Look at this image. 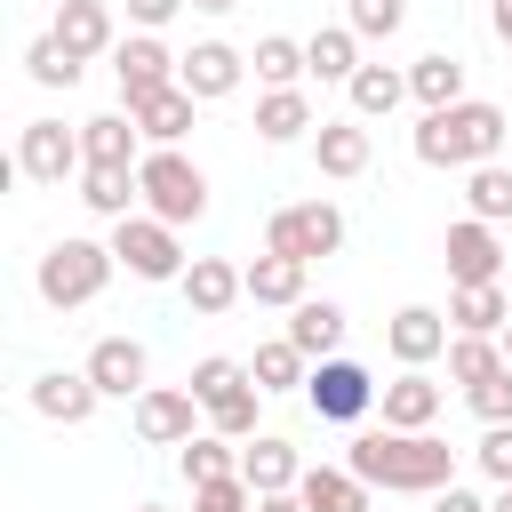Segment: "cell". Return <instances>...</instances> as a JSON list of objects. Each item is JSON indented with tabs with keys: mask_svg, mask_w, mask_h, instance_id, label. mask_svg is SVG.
I'll return each mask as SVG.
<instances>
[{
	"mask_svg": "<svg viewBox=\"0 0 512 512\" xmlns=\"http://www.w3.org/2000/svg\"><path fill=\"white\" fill-rule=\"evenodd\" d=\"M344 464L368 480V488H384V496H432V488H448L456 480V448L440 440V432H360L352 448H344Z\"/></svg>",
	"mask_w": 512,
	"mask_h": 512,
	"instance_id": "obj_1",
	"label": "cell"
},
{
	"mask_svg": "<svg viewBox=\"0 0 512 512\" xmlns=\"http://www.w3.org/2000/svg\"><path fill=\"white\" fill-rule=\"evenodd\" d=\"M504 152V104L488 96H464V104H440L416 120V160L424 168H480Z\"/></svg>",
	"mask_w": 512,
	"mask_h": 512,
	"instance_id": "obj_2",
	"label": "cell"
},
{
	"mask_svg": "<svg viewBox=\"0 0 512 512\" xmlns=\"http://www.w3.org/2000/svg\"><path fill=\"white\" fill-rule=\"evenodd\" d=\"M112 240H48V256H40V272H32V288H40V304L48 312H80V304H96L104 296V280H112Z\"/></svg>",
	"mask_w": 512,
	"mask_h": 512,
	"instance_id": "obj_3",
	"label": "cell"
},
{
	"mask_svg": "<svg viewBox=\"0 0 512 512\" xmlns=\"http://www.w3.org/2000/svg\"><path fill=\"white\" fill-rule=\"evenodd\" d=\"M136 184H144V208L160 216V224H200L208 216V176H200V160H184L176 144H152L144 160H136Z\"/></svg>",
	"mask_w": 512,
	"mask_h": 512,
	"instance_id": "obj_4",
	"label": "cell"
},
{
	"mask_svg": "<svg viewBox=\"0 0 512 512\" xmlns=\"http://www.w3.org/2000/svg\"><path fill=\"white\" fill-rule=\"evenodd\" d=\"M264 248H280V256H336L344 248V208L336 200H288V208H272L264 216Z\"/></svg>",
	"mask_w": 512,
	"mask_h": 512,
	"instance_id": "obj_5",
	"label": "cell"
},
{
	"mask_svg": "<svg viewBox=\"0 0 512 512\" xmlns=\"http://www.w3.org/2000/svg\"><path fill=\"white\" fill-rule=\"evenodd\" d=\"M376 392H384V384H376L360 360H344V352L312 360V376H304V400H312L320 424H360V416L376 408Z\"/></svg>",
	"mask_w": 512,
	"mask_h": 512,
	"instance_id": "obj_6",
	"label": "cell"
},
{
	"mask_svg": "<svg viewBox=\"0 0 512 512\" xmlns=\"http://www.w3.org/2000/svg\"><path fill=\"white\" fill-rule=\"evenodd\" d=\"M80 168H88L80 128H64V120H24V128H16V176H32V184H72Z\"/></svg>",
	"mask_w": 512,
	"mask_h": 512,
	"instance_id": "obj_7",
	"label": "cell"
},
{
	"mask_svg": "<svg viewBox=\"0 0 512 512\" xmlns=\"http://www.w3.org/2000/svg\"><path fill=\"white\" fill-rule=\"evenodd\" d=\"M112 256H120L136 280H184L176 224H160L152 208H136V216H120V224H112Z\"/></svg>",
	"mask_w": 512,
	"mask_h": 512,
	"instance_id": "obj_8",
	"label": "cell"
},
{
	"mask_svg": "<svg viewBox=\"0 0 512 512\" xmlns=\"http://www.w3.org/2000/svg\"><path fill=\"white\" fill-rule=\"evenodd\" d=\"M176 48L160 40V32H128L120 48H112V80H120V112H136L144 96H160V88H176Z\"/></svg>",
	"mask_w": 512,
	"mask_h": 512,
	"instance_id": "obj_9",
	"label": "cell"
},
{
	"mask_svg": "<svg viewBox=\"0 0 512 512\" xmlns=\"http://www.w3.org/2000/svg\"><path fill=\"white\" fill-rule=\"evenodd\" d=\"M200 400H192V384H144L136 392V440L144 448H184L192 432H200Z\"/></svg>",
	"mask_w": 512,
	"mask_h": 512,
	"instance_id": "obj_10",
	"label": "cell"
},
{
	"mask_svg": "<svg viewBox=\"0 0 512 512\" xmlns=\"http://www.w3.org/2000/svg\"><path fill=\"white\" fill-rule=\"evenodd\" d=\"M448 312H432V304H400L392 320H384V352L400 360V368H432V360H448Z\"/></svg>",
	"mask_w": 512,
	"mask_h": 512,
	"instance_id": "obj_11",
	"label": "cell"
},
{
	"mask_svg": "<svg viewBox=\"0 0 512 512\" xmlns=\"http://www.w3.org/2000/svg\"><path fill=\"white\" fill-rule=\"evenodd\" d=\"M80 368H88V384H96L104 400H136V392H144V376H152V352H144L136 336H96Z\"/></svg>",
	"mask_w": 512,
	"mask_h": 512,
	"instance_id": "obj_12",
	"label": "cell"
},
{
	"mask_svg": "<svg viewBox=\"0 0 512 512\" xmlns=\"http://www.w3.org/2000/svg\"><path fill=\"white\" fill-rule=\"evenodd\" d=\"M312 160H320V176H336V184L368 176V160H376V136H368V120H360V112H344V120H320V128H312Z\"/></svg>",
	"mask_w": 512,
	"mask_h": 512,
	"instance_id": "obj_13",
	"label": "cell"
},
{
	"mask_svg": "<svg viewBox=\"0 0 512 512\" xmlns=\"http://www.w3.org/2000/svg\"><path fill=\"white\" fill-rule=\"evenodd\" d=\"M440 256H448V280H456V288L504 272V240H496V224H480V216H456L448 240H440Z\"/></svg>",
	"mask_w": 512,
	"mask_h": 512,
	"instance_id": "obj_14",
	"label": "cell"
},
{
	"mask_svg": "<svg viewBox=\"0 0 512 512\" xmlns=\"http://www.w3.org/2000/svg\"><path fill=\"white\" fill-rule=\"evenodd\" d=\"M176 80H184L200 104H216V96H232V88L248 80V56H240L232 40H192L184 64H176Z\"/></svg>",
	"mask_w": 512,
	"mask_h": 512,
	"instance_id": "obj_15",
	"label": "cell"
},
{
	"mask_svg": "<svg viewBox=\"0 0 512 512\" xmlns=\"http://www.w3.org/2000/svg\"><path fill=\"white\" fill-rule=\"evenodd\" d=\"M176 288H184V304H192L200 320H224V312L248 296V272H240V264H224V256H192Z\"/></svg>",
	"mask_w": 512,
	"mask_h": 512,
	"instance_id": "obj_16",
	"label": "cell"
},
{
	"mask_svg": "<svg viewBox=\"0 0 512 512\" xmlns=\"http://www.w3.org/2000/svg\"><path fill=\"white\" fill-rule=\"evenodd\" d=\"M96 384H88V368H48V376H32V416H48V424H88L96 416Z\"/></svg>",
	"mask_w": 512,
	"mask_h": 512,
	"instance_id": "obj_17",
	"label": "cell"
},
{
	"mask_svg": "<svg viewBox=\"0 0 512 512\" xmlns=\"http://www.w3.org/2000/svg\"><path fill=\"white\" fill-rule=\"evenodd\" d=\"M440 400H448V384H432L424 368H400V376L376 392V408H384V424H392V432H432Z\"/></svg>",
	"mask_w": 512,
	"mask_h": 512,
	"instance_id": "obj_18",
	"label": "cell"
},
{
	"mask_svg": "<svg viewBox=\"0 0 512 512\" xmlns=\"http://www.w3.org/2000/svg\"><path fill=\"white\" fill-rule=\"evenodd\" d=\"M80 64H96V56H112L120 48V32H112V8L104 0H56V24H48Z\"/></svg>",
	"mask_w": 512,
	"mask_h": 512,
	"instance_id": "obj_19",
	"label": "cell"
},
{
	"mask_svg": "<svg viewBox=\"0 0 512 512\" xmlns=\"http://www.w3.org/2000/svg\"><path fill=\"white\" fill-rule=\"evenodd\" d=\"M296 496H304L312 512H376V488H368L352 464H304Z\"/></svg>",
	"mask_w": 512,
	"mask_h": 512,
	"instance_id": "obj_20",
	"label": "cell"
},
{
	"mask_svg": "<svg viewBox=\"0 0 512 512\" xmlns=\"http://www.w3.org/2000/svg\"><path fill=\"white\" fill-rule=\"evenodd\" d=\"M240 480H248L256 496H272V488H296V480H304V456H296L280 432H256V440H240Z\"/></svg>",
	"mask_w": 512,
	"mask_h": 512,
	"instance_id": "obj_21",
	"label": "cell"
},
{
	"mask_svg": "<svg viewBox=\"0 0 512 512\" xmlns=\"http://www.w3.org/2000/svg\"><path fill=\"white\" fill-rule=\"evenodd\" d=\"M80 144H88V168H136L144 152V128H136V112H96V120H80Z\"/></svg>",
	"mask_w": 512,
	"mask_h": 512,
	"instance_id": "obj_22",
	"label": "cell"
},
{
	"mask_svg": "<svg viewBox=\"0 0 512 512\" xmlns=\"http://www.w3.org/2000/svg\"><path fill=\"white\" fill-rule=\"evenodd\" d=\"M248 272V304H280V312H296L304 304V256H280V248H264L256 264H240Z\"/></svg>",
	"mask_w": 512,
	"mask_h": 512,
	"instance_id": "obj_23",
	"label": "cell"
},
{
	"mask_svg": "<svg viewBox=\"0 0 512 512\" xmlns=\"http://www.w3.org/2000/svg\"><path fill=\"white\" fill-rule=\"evenodd\" d=\"M136 200H144L136 168H80V208H88V216L120 224V216H136Z\"/></svg>",
	"mask_w": 512,
	"mask_h": 512,
	"instance_id": "obj_24",
	"label": "cell"
},
{
	"mask_svg": "<svg viewBox=\"0 0 512 512\" xmlns=\"http://www.w3.org/2000/svg\"><path fill=\"white\" fill-rule=\"evenodd\" d=\"M504 320H512V304H504L496 280H472V288L448 296V328L456 336H504Z\"/></svg>",
	"mask_w": 512,
	"mask_h": 512,
	"instance_id": "obj_25",
	"label": "cell"
},
{
	"mask_svg": "<svg viewBox=\"0 0 512 512\" xmlns=\"http://www.w3.org/2000/svg\"><path fill=\"white\" fill-rule=\"evenodd\" d=\"M288 344H296L304 360H328V352H344V304H328V296H304V304H296V320H288Z\"/></svg>",
	"mask_w": 512,
	"mask_h": 512,
	"instance_id": "obj_26",
	"label": "cell"
},
{
	"mask_svg": "<svg viewBox=\"0 0 512 512\" xmlns=\"http://www.w3.org/2000/svg\"><path fill=\"white\" fill-rule=\"evenodd\" d=\"M344 96H352L360 120H392V112L408 104V72H392V64H360V72L344 80Z\"/></svg>",
	"mask_w": 512,
	"mask_h": 512,
	"instance_id": "obj_27",
	"label": "cell"
},
{
	"mask_svg": "<svg viewBox=\"0 0 512 512\" xmlns=\"http://www.w3.org/2000/svg\"><path fill=\"white\" fill-rule=\"evenodd\" d=\"M256 136H264V144L312 136V96H304V88H264V96H256Z\"/></svg>",
	"mask_w": 512,
	"mask_h": 512,
	"instance_id": "obj_28",
	"label": "cell"
},
{
	"mask_svg": "<svg viewBox=\"0 0 512 512\" xmlns=\"http://www.w3.org/2000/svg\"><path fill=\"white\" fill-rule=\"evenodd\" d=\"M192 104H200V96H192L184 80H176V88H160V96H144V104H136L144 144H184V136H192Z\"/></svg>",
	"mask_w": 512,
	"mask_h": 512,
	"instance_id": "obj_29",
	"label": "cell"
},
{
	"mask_svg": "<svg viewBox=\"0 0 512 512\" xmlns=\"http://www.w3.org/2000/svg\"><path fill=\"white\" fill-rule=\"evenodd\" d=\"M408 96L424 104V112H440V104H464V56H416L408 64Z\"/></svg>",
	"mask_w": 512,
	"mask_h": 512,
	"instance_id": "obj_30",
	"label": "cell"
},
{
	"mask_svg": "<svg viewBox=\"0 0 512 512\" xmlns=\"http://www.w3.org/2000/svg\"><path fill=\"white\" fill-rule=\"evenodd\" d=\"M464 216H480V224H512V168H504V160L464 168Z\"/></svg>",
	"mask_w": 512,
	"mask_h": 512,
	"instance_id": "obj_31",
	"label": "cell"
},
{
	"mask_svg": "<svg viewBox=\"0 0 512 512\" xmlns=\"http://www.w3.org/2000/svg\"><path fill=\"white\" fill-rule=\"evenodd\" d=\"M248 376H256V392L272 400V392H304V376H312V360L288 344V336H272V344H256V360H248Z\"/></svg>",
	"mask_w": 512,
	"mask_h": 512,
	"instance_id": "obj_32",
	"label": "cell"
},
{
	"mask_svg": "<svg viewBox=\"0 0 512 512\" xmlns=\"http://www.w3.org/2000/svg\"><path fill=\"white\" fill-rule=\"evenodd\" d=\"M304 56H312V80H352L360 72V32L352 24H320L304 40Z\"/></svg>",
	"mask_w": 512,
	"mask_h": 512,
	"instance_id": "obj_33",
	"label": "cell"
},
{
	"mask_svg": "<svg viewBox=\"0 0 512 512\" xmlns=\"http://www.w3.org/2000/svg\"><path fill=\"white\" fill-rule=\"evenodd\" d=\"M176 472L200 488V480H224V472H240V440H224V432H192L184 448H176Z\"/></svg>",
	"mask_w": 512,
	"mask_h": 512,
	"instance_id": "obj_34",
	"label": "cell"
},
{
	"mask_svg": "<svg viewBox=\"0 0 512 512\" xmlns=\"http://www.w3.org/2000/svg\"><path fill=\"white\" fill-rule=\"evenodd\" d=\"M248 64H256V80H264V88H296V80L312 72V56H304V40H288V32H264Z\"/></svg>",
	"mask_w": 512,
	"mask_h": 512,
	"instance_id": "obj_35",
	"label": "cell"
},
{
	"mask_svg": "<svg viewBox=\"0 0 512 512\" xmlns=\"http://www.w3.org/2000/svg\"><path fill=\"white\" fill-rule=\"evenodd\" d=\"M496 368H504L496 336H448V384H488Z\"/></svg>",
	"mask_w": 512,
	"mask_h": 512,
	"instance_id": "obj_36",
	"label": "cell"
},
{
	"mask_svg": "<svg viewBox=\"0 0 512 512\" xmlns=\"http://www.w3.org/2000/svg\"><path fill=\"white\" fill-rule=\"evenodd\" d=\"M256 408H264V392H256V376H248V384H232L224 400H208V432H224V440H256Z\"/></svg>",
	"mask_w": 512,
	"mask_h": 512,
	"instance_id": "obj_37",
	"label": "cell"
},
{
	"mask_svg": "<svg viewBox=\"0 0 512 512\" xmlns=\"http://www.w3.org/2000/svg\"><path fill=\"white\" fill-rule=\"evenodd\" d=\"M24 72H32V80H40V88H72V80H80V72H88V64H80V56H72V48H64V40H56V32H40V40H32V48H24Z\"/></svg>",
	"mask_w": 512,
	"mask_h": 512,
	"instance_id": "obj_38",
	"label": "cell"
},
{
	"mask_svg": "<svg viewBox=\"0 0 512 512\" xmlns=\"http://www.w3.org/2000/svg\"><path fill=\"white\" fill-rule=\"evenodd\" d=\"M184 384H192V400L208 408V400H224L232 384H248V360H224V352H208V360H192V376H184Z\"/></svg>",
	"mask_w": 512,
	"mask_h": 512,
	"instance_id": "obj_39",
	"label": "cell"
},
{
	"mask_svg": "<svg viewBox=\"0 0 512 512\" xmlns=\"http://www.w3.org/2000/svg\"><path fill=\"white\" fill-rule=\"evenodd\" d=\"M464 408H472L480 424H512V360H504L488 384H464Z\"/></svg>",
	"mask_w": 512,
	"mask_h": 512,
	"instance_id": "obj_40",
	"label": "cell"
},
{
	"mask_svg": "<svg viewBox=\"0 0 512 512\" xmlns=\"http://www.w3.org/2000/svg\"><path fill=\"white\" fill-rule=\"evenodd\" d=\"M192 512H256V488H248L240 472H224V480H200V488H192Z\"/></svg>",
	"mask_w": 512,
	"mask_h": 512,
	"instance_id": "obj_41",
	"label": "cell"
},
{
	"mask_svg": "<svg viewBox=\"0 0 512 512\" xmlns=\"http://www.w3.org/2000/svg\"><path fill=\"white\" fill-rule=\"evenodd\" d=\"M400 16H408L400 0H352V16H344V24H352L360 40H392V32H400Z\"/></svg>",
	"mask_w": 512,
	"mask_h": 512,
	"instance_id": "obj_42",
	"label": "cell"
},
{
	"mask_svg": "<svg viewBox=\"0 0 512 512\" xmlns=\"http://www.w3.org/2000/svg\"><path fill=\"white\" fill-rule=\"evenodd\" d=\"M472 464H480L496 488H512V424H488V432H480V448H472Z\"/></svg>",
	"mask_w": 512,
	"mask_h": 512,
	"instance_id": "obj_43",
	"label": "cell"
},
{
	"mask_svg": "<svg viewBox=\"0 0 512 512\" xmlns=\"http://www.w3.org/2000/svg\"><path fill=\"white\" fill-rule=\"evenodd\" d=\"M176 8H192V0H128V24H136V32H160Z\"/></svg>",
	"mask_w": 512,
	"mask_h": 512,
	"instance_id": "obj_44",
	"label": "cell"
},
{
	"mask_svg": "<svg viewBox=\"0 0 512 512\" xmlns=\"http://www.w3.org/2000/svg\"><path fill=\"white\" fill-rule=\"evenodd\" d=\"M432 512H488V504H480L472 488H456V480H448V488H432Z\"/></svg>",
	"mask_w": 512,
	"mask_h": 512,
	"instance_id": "obj_45",
	"label": "cell"
},
{
	"mask_svg": "<svg viewBox=\"0 0 512 512\" xmlns=\"http://www.w3.org/2000/svg\"><path fill=\"white\" fill-rule=\"evenodd\" d=\"M256 512H312L296 488H272V496H256Z\"/></svg>",
	"mask_w": 512,
	"mask_h": 512,
	"instance_id": "obj_46",
	"label": "cell"
},
{
	"mask_svg": "<svg viewBox=\"0 0 512 512\" xmlns=\"http://www.w3.org/2000/svg\"><path fill=\"white\" fill-rule=\"evenodd\" d=\"M496 40L512 48V0H496Z\"/></svg>",
	"mask_w": 512,
	"mask_h": 512,
	"instance_id": "obj_47",
	"label": "cell"
},
{
	"mask_svg": "<svg viewBox=\"0 0 512 512\" xmlns=\"http://www.w3.org/2000/svg\"><path fill=\"white\" fill-rule=\"evenodd\" d=\"M192 8H200V16H232L240 0H192Z\"/></svg>",
	"mask_w": 512,
	"mask_h": 512,
	"instance_id": "obj_48",
	"label": "cell"
},
{
	"mask_svg": "<svg viewBox=\"0 0 512 512\" xmlns=\"http://www.w3.org/2000/svg\"><path fill=\"white\" fill-rule=\"evenodd\" d=\"M488 512H512V488H496V496H488Z\"/></svg>",
	"mask_w": 512,
	"mask_h": 512,
	"instance_id": "obj_49",
	"label": "cell"
},
{
	"mask_svg": "<svg viewBox=\"0 0 512 512\" xmlns=\"http://www.w3.org/2000/svg\"><path fill=\"white\" fill-rule=\"evenodd\" d=\"M496 344H504V360H512V320H504V336H496Z\"/></svg>",
	"mask_w": 512,
	"mask_h": 512,
	"instance_id": "obj_50",
	"label": "cell"
},
{
	"mask_svg": "<svg viewBox=\"0 0 512 512\" xmlns=\"http://www.w3.org/2000/svg\"><path fill=\"white\" fill-rule=\"evenodd\" d=\"M136 512H160V504H136Z\"/></svg>",
	"mask_w": 512,
	"mask_h": 512,
	"instance_id": "obj_51",
	"label": "cell"
}]
</instances>
